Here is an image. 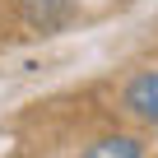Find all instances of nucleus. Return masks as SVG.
<instances>
[{
    "instance_id": "f257e3e1",
    "label": "nucleus",
    "mask_w": 158,
    "mask_h": 158,
    "mask_svg": "<svg viewBox=\"0 0 158 158\" xmlns=\"http://www.w3.org/2000/svg\"><path fill=\"white\" fill-rule=\"evenodd\" d=\"M126 112L158 126V70H144V74H135L126 84Z\"/></svg>"
},
{
    "instance_id": "7ed1b4c3",
    "label": "nucleus",
    "mask_w": 158,
    "mask_h": 158,
    "mask_svg": "<svg viewBox=\"0 0 158 158\" xmlns=\"http://www.w3.org/2000/svg\"><path fill=\"white\" fill-rule=\"evenodd\" d=\"M84 158H144V144H139V139H130V135H107V139L89 144V149H84Z\"/></svg>"
},
{
    "instance_id": "f03ea898",
    "label": "nucleus",
    "mask_w": 158,
    "mask_h": 158,
    "mask_svg": "<svg viewBox=\"0 0 158 158\" xmlns=\"http://www.w3.org/2000/svg\"><path fill=\"white\" fill-rule=\"evenodd\" d=\"M23 19L33 23V28H60L65 19H70V0H23Z\"/></svg>"
}]
</instances>
